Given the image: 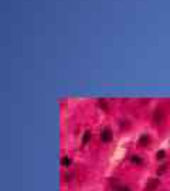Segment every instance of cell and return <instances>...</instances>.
<instances>
[{
    "instance_id": "obj_1",
    "label": "cell",
    "mask_w": 170,
    "mask_h": 191,
    "mask_svg": "<svg viewBox=\"0 0 170 191\" xmlns=\"http://www.w3.org/2000/svg\"><path fill=\"white\" fill-rule=\"evenodd\" d=\"M163 121H165V112L162 109H156L153 113V122L156 125H160V123H163Z\"/></svg>"
},
{
    "instance_id": "obj_2",
    "label": "cell",
    "mask_w": 170,
    "mask_h": 191,
    "mask_svg": "<svg viewBox=\"0 0 170 191\" xmlns=\"http://www.w3.org/2000/svg\"><path fill=\"white\" fill-rule=\"evenodd\" d=\"M112 137H114V135H112V130L111 129H103L101 133V140L103 142V143H109L111 140H112Z\"/></svg>"
},
{
    "instance_id": "obj_3",
    "label": "cell",
    "mask_w": 170,
    "mask_h": 191,
    "mask_svg": "<svg viewBox=\"0 0 170 191\" xmlns=\"http://www.w3.org/2000/svg\"><path fill=\"white\" fill-rule=\"evenodd\" d=\"M157 187H159V180H157V178H150V180L148 181L145 190L146 191H156Z\"/></svg>"
},
{
    "instance_id": "obj_4",
    "label": "cell",
    "mask_w": 170,
    "mask_h": 191,
    "mask_svg": "<svg viewBox=\"0 0 170 191\" xmlns=\"http://www.w3.org/2000/svg\"><path fill=\"white\" fill-rule=\"evenodd\" d=\"M149 143H150V137H149V135H142V136H140V139H139V144H140L142 147H146Z\"/></svg>"
},
{
    "instance_id": "obj_5",
    "label": "cell",
    "mask_w": 170,
    "mask_h": 191,
    "mask_svg": "<svg viewBox=\"0 0 170 191\" xmlns=\"http://www.w3.org/2000/svg\"><path fill=\"white\" fill-rule=\"evenodd\" d=\"M61 164L64 166V167H68L69 164H71V158L68 156H64L63 158H61Z\"/></svg>"
},
{
    "instance_id": "obj_6",
    "label": "cell",
    "mask_w": 170,
    "mask_h": 191,
    "mask_svg": "<svg viewBox=\"0 0 170 191\" xmlns=\"http://www.w3.org/2000/svg\"><path fill=\"white\" fill-rule=\"evenodd\" d=\"M114 191H132L128 186H122V184H119V186H116L115 188H114Z\"/></svg>"
},
{
    "instance_id": "obj_7",
    "label": "cell",
    "mask_w": 170,
    "mask_h": 191,
    "mask_svg": "<svg viewBox=\"0 0 170 191\" xmlns=\"http://www.w3.org/2000/svg\"><path fill=\"white\" fill-rule=\"evenodd\" d=\"M131 160H132V163H135V164H142V163H143V160H142L139 156H136V154L131 157Z\"/></svg>"
},
{
    "instance_id": "obj_8",
    "label": "cell",
    "mask_w": 170,
    "mask_h": 191,
    "mask_svg": "<svg viewBox=\"0 0 170 191\" xmlns=\"http://www.w3.org/2000/svg\"><path fill=\"white\" fill-rule=\"evenodd\" d=\"M91 139V132H85L84 133V139H82V144H86Z\"/></svg>"
},
{
    "instance_id": "obj_9",
    "label": "cell",
    "mask_w": 170,
    "mask_h": 191,
    "mask_svg": "<svg viewBox=\"0 0 170 191\" xmlns=\"http://www.w3.org/2000/svg\"><path fill=\"white\" fill-rule=\"evenodd\" d=\"M156 157H157L159 160H163V158L166 157V152H165V150H159V152L156 153Z\"/></svg>"
},
{
    "instance_id": "obj_10",
    "label": "cell",
    "mask_w": 170,
    "mask_h": 191,
    "mask_svg": "<svg viewBox=\"0 0 170 191\" xmlns=\"http://www.w3.org/2000/svg\"><path fill=\"white\" fill-rule=\"evenodd\" d=\"M71 177H72L71 174H65V175H64V178H65V181H69V178H71Z\"/></svg>"
},
{
    "instance_id": "obj_11",
    "label": "cell",
    "mask_w": 170,
    "mask_h": 191,
    "mask_svg": "<svg viewBox=\"0 0 170 191\" xmlns=\"http://www.w3.org/2000/svg\"><path fill=\"white\" fill-rule=\"evenodd\" d=\"M165 170H166V166H162V167H160V173H163Z\"/></svg>"
}]
</instances>
